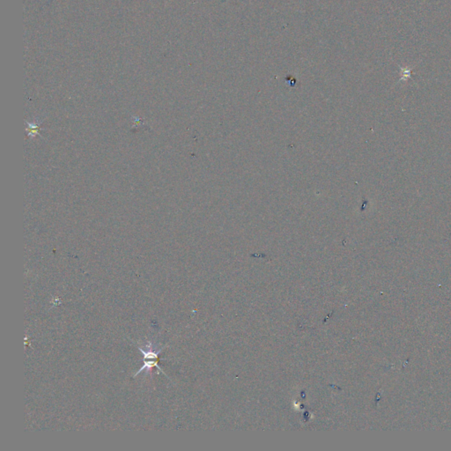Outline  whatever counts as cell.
<instances>
[{"instance_id":"6da1fadb","label":"cell","mask_w":451,"mask_h":451,"mask_svg":"<svg viewBox=\"0 0 451 451\" xmlns=\"http://www.w3.org/2000/svg\"><path fill=\"white\" fill-rule=\"evenodd\" d=\"M137 346L138 350L143 354L145 362H144L143 367L140 368V369L134 375L133 377H137L144 370H145V376H147L148 374L152 372L153 368H157L161 372H162V374H164L166 376L164 371L162 370L161 367H159L158 365V361H159L158 356L161 353V351L164 349L165 346H161L158 344H154L148 339H145V341L139 342Z\"/></svg>"}]
</instances>
